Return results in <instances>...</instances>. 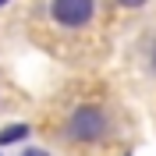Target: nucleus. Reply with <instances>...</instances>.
Masks as SVG:
<instances>
[{
  "label": "nucleus",
  "mask_w": 156,
  "mask_h": 156,
  "mask_svg": "<svg viewBox=\"0 0 156 156\" xmlns=\"http://www.w3.org/2000/svg\"><path fill=\"white\" fill-rule=\"evenodd\" d=\"M18 149H21L18 156H53L46 146H29V142H25V146H18Z\"/></svg>",
  "instance_id": "nucleus-5"
},
{
  "label": "nucleus",
  "mask_w": 156,
  "mask_h": 156,
  "mask_svg": "<svg viewBox=\"0 0 156 156\" xmlns=\"http://www.w3.org/2000/svg\"><path fill=\"white\" fill-rule=\"evenodd\" d=\"M117 7H124V11H138V7H146L149 0H114Z\"/></svg>",
  "instance_id": "nucleus-6"
},
{
  "label": "nucleus",
  "mask_w": 156,
  "mask_h": 156,
  "mask_svg": "<svg viewBox=\"0 0 156 156\" xmlns=\"http://www.w3.org/2000/svg\"><path fill=\"white\" fill-rule=\"evenodd\" d=\"M142 60H146V71L156 78V36L146 43V50H142Z\"/></svg>",
  "instance_id": "nucleus-4"
},
{
  "label": "nucleus",
  "mask_w": 156,
  "mask_h": 156,
  "mask_svg": "<svg viewBox=\"0 0 156 156\" xmlns=\"http://www.w3.org/2000/svg\"><path fill=\"white\" fill-rule=\"evenodd\" d=\"M50 18L60 29H85L96 21V0H50Z\"/></svg>",
  "instance_id": "nucleus-2"
},
{
  "label": "nucleus",
  "mask_w": 156,
  "mask_h": 156,
  "mask_svg": "<svg viewBox=\"0 0 156 156\" xmlns=\"http://www.w3.org/2000/svg\"><path fill=\"white\" fill-rule=\"evenodd\" d=\"M0 156H4V149H0Z\"/></svg>",
  "instance_id": "nucleus-9"
},
{
  "label": "nucleus",
  "mask_w": 156,
  "mask_h": 156,
  "mask_svg": "<svg viewBox=\"0 0 156 156\" xmlns=\"http://www.w3.org/2000/svg\"><path fill=\"white\" fill-rule=\"evenodd\" d=\"M29 138H32L29 121H7V124H0V149H18Z\"/></svg>",
  "instance_id": "nucleus-3"
},
{
  "label": "nucleus",
  "mask_w": 156,
  "mask_h": 156,
  "mask_svg": "<svg viewBox=\"0 0 156 156\" xmlns=\"http://www.w3.org/2000/svg\"><path fill=\"white\" fill-rule=\"evenodd\" d=\"M124 156H135V153H131V149H124Z\"/></svg>",
  "instance_id": "nucleus-8"
},
{
  "label": "nucleus",
  "mask_w": 156,
  "mask_h": 156,
  "mask_svg": "<svg viewBox=\"0 0 156 156\" xmlns=\"http://www.w3.org/2000/svg\"><path fill=\"white\" fill-rule=\"evenodd\" d=\"M7 4H11V0H0V7H7Z\"/></svg>",
  "instance_id": "nucleus-7"
},
{
  "label": "nucleus",
  "mask_w": 156,
  "mask_h": 156,
  "mask_svg": "<svg viewBox=\"0 0 156 156\" xmlns=\"http://www.w3.org/2000/svg\"><path fill=\"white\" fill-rule=\"evenodd\" d=\"M60 135L68 138L71 146H99L110 135V114L99 103H82V107H75L68 114Z\"/></svg>",
  "instance_id": "nucleus-1"
}]
</instances>
